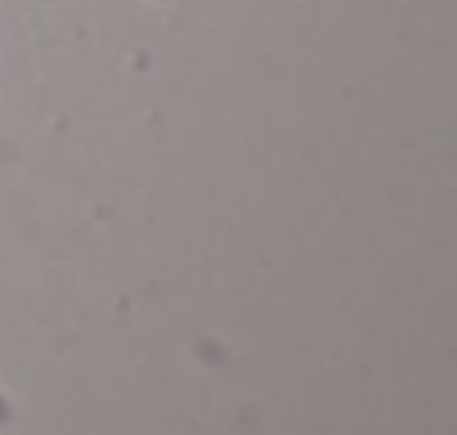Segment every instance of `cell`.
<instances>
[{
	"label": "cell",
	"mask_w": 457,
	"mask_h": 435,
	"mask_svg": "<svg viewBox=\"0 0 457 435\" xmlns=\"http://www.w3.org/2000/svg\"><path fill=\"white\" fill-rule=\"evenodd\" d=\"M153 5H170V0H153Z\"/></svg>",
	"instance_id": "obj_2"
},
{
	"label": "cell",
	"mask_w": 457,
	"mask_h": 435,
	"mask_svg": "<svg viewBox=\"0 0 457 435\" xmlns=\"http://www.w3.org/2000/svg\"><path fill=\"white\" fill-rule=\"evenodd\" d=\"M5 422H10V399L0 395V426H5Z\"/></svg>",
	"instance_id": "obj_1"
}]
</instances>
